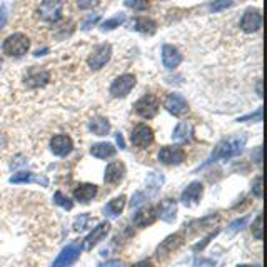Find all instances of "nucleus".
Here are the masks:
<instances>
[{"label":"nucleus","mask_w":267,"mask_h":267,"mask_svg":"<svg viewBox=\"0 0 267 267\" xmlns=\"http://www.w3.org/2000/svg\"><path fill=\"white\" fill-rule=\"evenodd\" d=\"M112 57V45L111 43H100L94 48V52L90 54L89 59H87V64H89L90 69L99 70L105 65Z\"/></svg>","instance_id":"39448f33"},{"label":"nucleus","mask_w":267,"mask_h":267,"mask_svg":"<svg viewBox=\"0 0 267 267\" xmlns=\"http://www.w3.org/2000/svg\"><path fill=\"white\" fill-rule=\"evenodd\" d=\"M29 47H30L29 37L24 35V34H20V32L9 35L7 39L4 40V43H2L4 54H7V56H10V57L25 56V54L29 52Z\"/></svg>","instance_id":"f03ea898"},{"label":"nucleus","mask_w":267,"mask_h":267,"mask_svg":"<svg viewBox=\"0 0 267 267\" xmlns=\"http://www.w3.org/2000/svg\"><path fill=\"white\" fill-rule=\"evenodd\" d=\"M54 202H56L57 205H61V207H64V209H67V210H70L74 207V202L70 200L67 195H64L61 190H57L56 192V195H54Z\"/></svg>","instance_id":"c756f323"},{"label":"nucleus","mask_w":267,"mask_h":267,"mask_svg":"<svg viewBox=\"0 0 267 267\" xmlns=\"http://www.w3.org/2000/svg\"><path fill=\"white\" fill-rule=\"evenodd\" d=\"M135 85V77L132 74H124L121 77H117L111 85V95L116 99H124L130 94V90Z\"/></svg>","instance_id":"423d86ee"},{"label":"nucleus","mask_w":267,"mask_h":267,"mask_svg":"<svg viewBox=\"0 0 267 267\" xmlns=\"http://www.w3.org/2000/svg\"><path fill=\"white\" fill-rule=\"evenodd\" d=\"M262 25V15L257 9H247L244 12L242 19H241V29L247 34H252V32H257Z\"/></svg>","instance_id":"9b49d317"},{"label":"nucleus","mask_w":267,"mask_h":267,"mask_svg":"<svg viewBox=\"0 0 267 267\" xmlns=\"http://www.w3.org/2000/svg\"><path fill=\"white\" fill-rule=\"evenodd\" d=\"M132 144L135 147H140V149H147L152 142H154V130H152L149 125L145 124H139L137 127L132 130Z\"/></svg>","instance_id":"6e6552de"},{"label":"nucleus","mask_w":267,"mask_h":267,"mask_svg":"<svg viewBox=\"0 0 267 267\" xmlns=\"http://www.w3.org/2000/svg\"><path fill=\"white\" fill-rule=\"evenodd\" d=\"M252 234L255 239H259V241H262L264 234H262V216H257V219H255L254 226H252Z\"/></svg>","instance_id":"473e14b6"},{"label":"nucleus","mask_w":267,"mask_h":267,"mask_svg":"<svg viewBox=\"0 0 267 267\" xmlns=\"http://www.w3.org/2000/svg\"><path fill=\"white\" fill-rule=\"evenodd\" d=\"M132 29H134V30H137V32H142V34H149V35H152V34H154V32L157 30V24H155V20H152V19L139 17V19H135V20H134Z\"/></svg>","instance_id":"b1692460"},{"label":"nucleus","mask_w":267,"mask_h":267,"mask_svg":"<svg viewBox=\"0 0 267 267\" xmlns=\"http://www.w3.org/2000/svg\"><path fill=\"white\" fill-rule=\"evenodd\" d=\"M239 267H257V265H239Z\"/></svg>","instance_id":"49530a36"},{"label":"nucleus","mask_w":267,"mask_h":267,"mask_svg":"<svg viewBox=\"0 0 267 267\" xmlns=\"http://www.w3.org/2000/svg\"><path fill=\"white\" fill-rule=\"evenodd\" d=\"M116 140H117V144L121 145V149H125V142H124L122 134H116Z\"/></svg>","instance_id":"37998d69"},{"label":"nucleus","mask_w":267,"mask_h":267,"mask_svg":"<svg viewBox=\"0 0 267 267\" xmlns=\"http://www.w3.org/2000/svg\"><path fill=\"white\" fill-rule=\"evenodd\" d=\"M124 207H125V195H119V197L111 200V202L105 205V216L117 217L124 210Z\"/></svg>","instance_id":"a878e982"},{"label":"nucleus","mask_w":267,"mask_h":267,"mask_svg":"<svg viewBox=\"0 0 267 267\" xmlns=\"http://www.w3.org/2000/svg\"><path fill=\"white\" fill-rule=\"evenodd\" d=\"M124 22H125V15L124 14H119V15H116V17L107 19L105 22H103V24H102V30H112V29H116V27H121Z\"/></svg>","instance_id":"cd10ccee"},{"label":"nucleus","mask_w":267,"mask_h":267,"mask_svg":"<svg viewBox=\"0 0 267 267\" xmlns=\"http://www.w3.org/2000/svg\"><path fill=\"white\" fill-rule=\"evenodd\" d=\"M72 149H74V142L69 135L61 134V135H56V137L50 140V150L59 157L69 155L70 152H72Z\"/></svg>","instance_id":"4468645a"},{"label":"nucleus","mask_w":267,"mask_h":267,"mask_svg":"<svg viewBox=\"0 0 267 267\" xmlns=\"http://www.w3.org/2000/svg\"><path fill=\"white\" fill-rule=\"evenodd\" d=\"M254 194L257 195L259 199L262 197V176H257V179H255V184H254Z\"/></svg>","instance_id":"58836bf2"},{"label":"nucleus","mask_w":267,"mask_h":267,"mask_svg":"<svg viewBox=\"0 0 267 267\" xmlns=\"http://www.w3.org/2000/svg\"><path fill=\"white\" fill-rule=\"evenodd\" d=\"M80 250H82L80 244H77V242L69 244V246L65 247L61 254H59V257L56 259V262H54L52 267H70L75 260L79 259Z\"/></svg>","instance_id":"9d476101"},{"label":"nucleus","mask_w":267,"mask_h":267,"mask_svg":"<svg viewBox=\"0 0 267 267\" xmlns=\"http://www.w3.org/2000/svg\"><path fill=\"white\" fill-rule=\"evenodd\" d=\"M109 231H111V224L109 222H102V224H99L97 227H94V231H92L89 236L85 237L84 241V247L85 249H92L94 246H97L103 237L107 236Z\"/></svg>","instance_id":"2eb2a0df"},{"label":"nucleus","mask_w":267,"mask_h":267,"mask_svg":"<svg viewBox=\"0 0 267 267\" xmlns=\"http://www.w3.org/2000/svg\"><path fill=\"white\" fill-rule=\"evenodd\" d=\"M89 129L95 135H107L109 130H111V122H109L107 119H103V117L92 119L90 124H89Z\"/></svg>","instance_id":"393cba45"},{"label":"nucleus","mask_w":267,"mask_h":267,"mask_svg":"<svg viewBox=\"0 0 267 267\" xmlns=\"http://www.w3.org/2000/svg\"><path fill=\"white\" fill-rule=\"evenodd\" d=\"M132 267H155L154 264L150 262V260H140V262H137V264H134Z\"/></svg>","instance_id":"79ce46f5"},{"label":"nucleus","mask_w":267,"mask_h":267,"mask_svg":"<svg viewBox=\"0 0 267 267\" xmlns=\"http://www.w3.org/2000/svg\"><path fill=\"white\" fill-rule=\"evenodd\" d=\"M246 142H247L246 135H232V137L222 140V142L216 147V150L212 152V155L209 157V161H207L202 167L212 164V162L221 161V159H231V157L239 155L242 152Z\"/></svg>","instance_id":"f257e3e1"},{"label":"nucleus","mask_w":267,"mask_h":267,"mask_svg":"<svg viewBox=\"0 0 267 267\" xmlns=\"http://www.w3.org/2000/svg\"><path fill=\"white\" fill-rule=\"evenodd\" d=\"M75 2H77L80 9L87 10V9H92V7H95V5H99L100 0H75Z\"/></svg>","instance_id":"e433bc0d"},{"label":"nucleus","mask_w":267,"mask_h":267,"mask_svg":"<svg viewBox=\"0 0 267 267\" xmlns=\"http://www.w3.org/2000/svg\"><path fill=\"white\" fill-rule=\"evenodd\" d=\"M134 111L137 116L144 117V119H152L157 116L159 112V100H157L155 95H144L134 103Z\"/></svg>","instance_id":"20e7f679"},{"label":"nucleus","mask_w":267,"mask_h":267,"mask_svg":"<svg viewBox=\"0 0 267 267\" xmlns=\"http://www.w3.org/2000/svg\"><path fill=\"white\" fill-rule=\"evenodd\" d=\"M155 212H157V217H161L162 221L172 222L174 219H176V214H177V202L174 199L162 200Z\"/></svg>","instance_id":"a211bd4d"},{"label":"nucleus","mask_w":267,"mask_h":267,"mask_svg":"<svg viewBox=\"0 0 267 267\" xmlns=\"http://www.w3.org/2000/svg\"><path fill=\"white\" fill-rule=\"evenodd\" d=\"M247 221H249V216H246V217H242V219H237V221H234L231 226H229V229H227V232L229 234H234V232H237V231H241V229L247 224Z\"/></svg>","instance_id":"72a5a7b5"},{"label":"nucleus","mask_w":267,"mask_h":267,"mask_svg":"<svg viewBox=\"0 0 267 267\" xmlns=\"http://www.w3.org/2000/svg\"><path fill=\"white\" fill-rule=\"evenodd\" d=\"M25 85L30 89H39V87H45L50 80V74L48 70L42 67H30L25 74Z\"/></svg>","instance_id":"0eeeda50"},{"label":"nucleus","mask_w":267,"mask_h":267,"mask_svg":"<svg viewBox=\"0 0 267 267\" xmlns=\"http://www.w3.org/2000/svg\"><path fill=\"white\" fill-rule=\"evenodd\" d=\"M2 64H4V61H2V57H0V69H2Z\"/></svg>","instance_id":"de8ad7c7"},{"label":"nucleus","mask_w":267,"mask_h":267,"mask_svg":"<svg viewBox=\"0 0 267 267\" xmlns=\"http://www.w3.org/2000/svg\"><path fill=\"white\" fill-rule=\"evenodd\" d=\"M182 242H184V239H182L181 234H174V236H169L166 241L162 242L159 247H157V250H155L157 259H159V260H164L167 255H171L177 247H181Z\"/></svg>","instance_id":"ddd939ff"},{"label":"nucleus","mask_w":267,"mask_h":267,"mask_svg":"<svg viewBox=\"0 0 267 267\" xmlns=\"http://www.w3.org/2000/svg\"><path fill=\"white\" fill-rule=\"evenodd\" d=\"M162 62H164L166 69H176L182 62V54L174 45H164L162 47Z\"/></svg>","instance_id":"f3484780"},{"label":"nucleus","mask_w":267,"mask_h":267,"mask_svg":"<svg viewBox=\"0 0 267 267\" xmlns=\"http://www.w3.org/2000/svg\"><path fill=\"white\" fill-rule=\"evenodd\" d=\"M162 182H164V176H162V174H157V172L150 174L149 179H147V185H149V187H150L152 194H155V192H157V189L161 187Z\"/></svg>","instance_id":"c85d7f7f"},{"label":"nucleus","mask_w":267,"mask_h":267,"mask_svg":"<svg viewBox=\"0 0 267 267\" xmlns=\"http://www.w3.org/2000/svg\"><path fill=\"white\" fill-rule=\"evenodd\" d=\"M100 267H124L121 260H109V262L102 264Z\"/></svg>","instance_id":"a19ab883"},{"label":"nucleus","mask_w":267,"mask_h":267,"mask_svg":"<svg viewBox=\"0 0 267 267\" xmlns=\"http://www.w3.org/2000/svg\"><path fill=\"white\" fill-rule=\"evenodd\" d=\"M142 199H144V194L142 192H137V194H135L134 195V197H132V202H130V205H139L140 202H142Z\"/></svg>","instance_id":"ea45409f"},{"label":"nucleus","mask_w":267,"mask_h":267,"mask_svg":"<svg viewBox=\"0 0 267 267\" xmlns=\"http://www.w3.org/2000/svg\"><path fill=\"white\" fill-rule=\"evenodd\" d=\"M257 94H259V97H262V82H257Z\"/></svg>","instance_id":"c03bdc74"},{"label":"nucleus","mask_w":267,"mask_h":267,"mask_svg":"<svg viewBox=\"0 0 267 267\" xmlns=\"http://www.w3.org/2000/svg\"><path fill=\"white\" fill-rule=\"evenodd\" d=\"M202 192H204V185L200 182H192V184H189V187L182 192L181 200L185 205H194L199 202L200 197H202Z\"/></svg>","instance_id":"dca6fc26"},{"label":"nucleus","mask_w":267,"mask_h":267,"mask_svg":"<svg viewBox=\"0 0 267 267\" xmlns=\"http://www.w3.org/2000/svg\"><path fill=\"white\" fill-rule=\"evenodd\" d=\"M5 22H7V7L4 2H0V30L5 27Z\"/></svg>","instance_id":"4c0bfd02"},{"label":"nucleus","mask_w":267,"mask_h":267,"mask_svg":"<svg viewBox=\"0 0 267 267\" xmlns=\"http://www.w3.org/2000/svg\"><path fill=\"white\" fill-rule=\"evenodd\" d=\"M10 182H12V184L37 182V184H42V185H48L47 177L39 176V174H34V172H19V174H14V176L10 177Z\"/></svg>","instance_id":"412c9836"},{"label":"nucleus","mask_w":267,"mask_h":267,"mask_svg":"<svg viewBox=\"0 0 267 267\" xmlns=\"http://www.w3.org/2000/svg\"><path fill=\"white\" fill-rule=\"evenodd\" d=\"M247 121H262V107L257 109V112L255 114H249V116H244L239 119V122H247Z\"/></svg>","instance_id":"c9c22d12"},{"label":"nucleus","mask_w":267,"mask_h":267,"mask_svg":"<svg viewBox=\"0 0 267 267\" xmlns=\"http://www.w3.org/2000/svg\"><path fill=\"white\" fill-rule=\"evenodd\" d=\"M164 105H166L167 111L171 112L172 116H176V117L185 116V114L189 112L187 100H185L181 94H169L166 102H164Z\"/></svg>","instance_id":"f8f14e48"},{"label":"nucleus","mask_w":267,"mask_h":267,"mask_svg":"<svg viewBox=\"0 0 267 267\" xmlns=\"http://www.w3.org/2000/svg\"><path fill=\"white\" fill-rule=\"evenodd\" d=\"M234 4V0H214V4L210 5L212 12H221V10L229 9Z\"/></svg>","instance_id":"2f4dec72"},{"label":"nucleus","mask_w":267,"mask_h":267,"mask_svg":"<svg viewBox=\"0 0 267 267\" xmlns=\"http://www.w3.org/2000/svg\"><path fill=\"white\" fill-rule=\"evenodd\" d=\"M99 20H100V15H99V14H90L89 17H87V19L82 22V25H80V27H82V30H89L90 27L95 25Z\"/></svg>","instance_id":"f704fd0d"},{"label":"nucleus","mask_w":267,"mask_h":267,"mask_svg":"<svg viewBox=\"0 0 267 267\" xmlns=\"http://www.w3.org/2000/svg\"><path fill=\"white\" fill-rule=\"evenodd\" d=\"M125 5L134 10H147V7H149V0H125Z\"/></svg>","instance_id":"7c9ffc66"},{"label":"nucleus","mask_w":267,"mask_h":267,"mask_svg":"<svg viewBox=\"0 0 267 267\" xmlns=\"http://www.w3.org/2000/svg\"><path fill=\"white\" fill-rule=\"evenodd\" d=\"M157 219V212L154 207H142L140 210H137V214L134 216V224L139 227H147L150 224H154Z\"/></svg>","instance_id":"6ab92c4d"},{"label":"nucleus","mask_w":267,"mask_h":267,"mask_svg":"<svg viewBox=\"0 0 267 267\" xmlns=\"http://www.w3.org/2000/svg\"><path fill=\"white\" fill-rule=\"evenodd\" d=\"M125 166L122 162H112L105 169V182L107 184H119L124 179Z\"/></svg>","instance_id":"aec40b11"},{"label":"nucleus","mask_w":267,"mask_h":267,"mask_svg":"<svg viewBox=\"0 0 267 267\" xmlns=\"http://www.w3.org/2000/svg\"><path fill=\"white\" fill-rule=\"evenodd\" d=\"M116 147L109 142H99L95 145H92L90 149V154L97 157V159H111V157L116 155Z\"/></svg>","instance_id":"5701e85b"},{"label":"nucleus","mask_w":267,"mask_h":267,"mask_svg":"<svg viewBox=\"0 0 267 267\" xmlns=\"http://www.w3.org/2000/svg\"><path fill=\"white\" fill-rule=\"evenodd\" d=\"M202 267H214L212 260H202Z\"/></svg>","instance_id":"a18cd8bd"},{"label":"nucleus","mask_w":267,"mask_h":267,"mask_svg":"<svg viewBox=\"0 0 267 267\" xmlns=\"http://www.w3.org/2000/svg\"><path fill=\"white\" fill-rule=\"evenodd\" d=\"M190 137H192V124L189 122L177 124V127L174 129V139L179 140V142H185Z\"/></svg>","instance_id":"bb28decb"},{"label":"nucleus","mask_w":267,"mask_h":267,"mask_svg":"<svg viewBox=\"0 0 267 267\" xmlns=\"http://www.w3.org/2000/svg\"><path fill=\"white\" fill-rule=\"evenodd\" d=\"M184 159H185V152L177 145H166L159 152V161L167 166H179L182 164Z\"/></svg>","instance_id":"1a4fd4ad"},{"label":"nucleus","mask_w":267,"mask_h":267,"mask_svg":"<svg viewBox=\"0 0 267 267\" xmlns=\"http://www.w3.org/2000/svg\"><path fill=\"white\" fill-rule=\"evenodd\" d=\"M97 195V185L94 184H80L77 189L74 190V197L79 200V202L87 204L89 200H92Z\"/></svg>","instance_id":"4be33fe9"},{"label":"nucleus","mask_w":267,"mask_h":267,"mask_svg":"<svg viewBox=\"0 0 267 267\" xmlns=\"http://www.w3.org/2000/svg\"><path fill=\"white\" fill-rule=\"evenodd\" d=\"M43 22H57L62 17V0H43L37 9Z\"/></svg>","instance_id":"7ed1b4c3"}]
</instances>
